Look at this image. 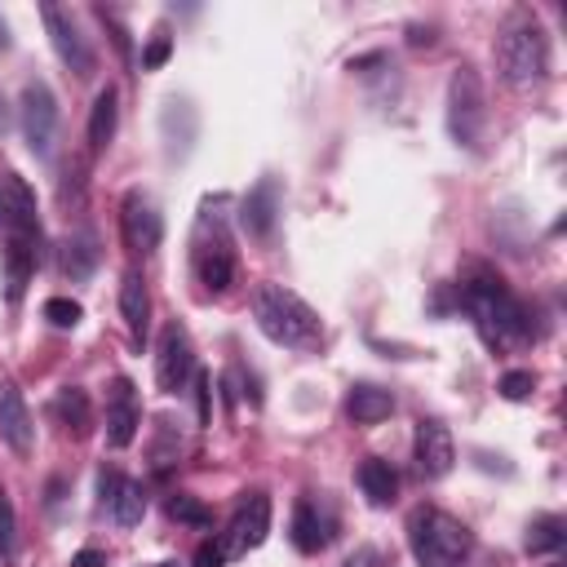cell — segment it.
I'll list each match as a JSON object with an SVG mask.
<instances>
[{"label":"cell","instance_id":"52a82bcc","mask_svg":"<svg viewBox=\"0 0 567 567\" xmlns=\"http://www.w3.org/2000/svg\"><path fill=\"white\" fill-rule=\"evenodd\" d=\"M18 111H22V137H27L31 155L44 159L53 151V137H58V97H53V89L44 80H27Z\"/></svg>","mask_w":567,"mask_h":567},{"label":"cell","instance_id":"d590c367","mask_svg":"<svg viewBox=\"0 0 567 567\" xmlns=\"http://www.w3.org/2000/svg\"><path fill=\"white\" fill-rule=\"evenodd\" d=\"M4 128H9V102L0 97V133H4Z\"/></svg>","mask_w":567,"mask_h":567},{"label":"cell","instance_id":"836d02e7","mask_svg":"<svg viewBox=\"0 0 567 567\" xmlns=\"http://www.w3.org/2000/svg\"><path fill=\"white\" fill-rule=\"evenodd\" d=\"M102 563H106V558H102L97 549H80V554L71 558V567H102Z\"/></svg>","mask_w":567,"mask_h":567},{"label":"cell","instance_id":"484cf974","mask_svg":"<svg viewBox=\"0 0 567 567\" xmlns=\"http://www.w3.org/2000/svg\"><path fill=\"white\" fill-rule=\"evenodd\" d=\"M563 540H567V523H563L558 514H549V518H536V523L527 527V549H532V554L558 549Z\"/></svg>","mask_w":567,"mask_h":567},{"label":"cell","instance_id":"ac0fdd59","mask_svg":"<svg viewBox=\"0 0 567 567\" xmlns=\"http://www.w3.org/2000/svg\"><path fill=\"white\" fill-rule=\"evenodd\" d=\"M332 540V518L323 514V505L315 496H301L292 509V545L301 554H319Z\"/></svg>","mask_w":567,"mask_h":567},{"label":"cell","instance_id":"4fadbf2b","mask_svg":"<svg viewBox=\"0 0 567 567\" xmlns=\"http://www.w3.org/2000/svg\"><path fill=\"white\" fill-rule=\"evenodd\" d=\"M412 461L421 478H443L456 461V443L447 434L443 421H416V439H412Z\"/></svg>","mask_w":567,"mask_h":567},{"label":"cell","instance_id":"1f68e13d","mask_svg":"<svg viewBox=\"0 0 567 567\" xmlns=\"http://www.w3.org/2000/svg\"><path fill=\"white\" fill-rule=\"evenodd\" d=\"M9 554H13V505L0 492V558H9Z\"/></svg>","mask_w":567,"mask_h":567},{"label":"cell","instance_id":"4dcf8cb0","mask_svg":"<svg viewBox=\"0 0 567 567\" xmlns=\"http://www.w3.org/2000/svg\"><path fill=\"white\" fill-rule=\"evenodd\" d=\"M195 408H199V425L213 421V377L208 372H195Z\"/></svg>","mask_w":567,"mask_h":567},{"label":"cell","instance_id":"ba28073f","mask_svg":"<svg viewBox=\"0 0 567 567\" xmlns=\"http://www.w3.org/2000/svg\"><path fill=\"white\" fill-rule=\"evenodd\" d=\"M266 532H270V496H266V492H248V496L239 501V509L230 514V523H226V532H221L217 540H221L226 558H239V554L257 549V545L266 540Z\"/></svg>","mask_w":567,"mask_h":567},{"label":"cell","instance_id":"4316f807","mask_svg":"<svg viewBox=\"0 0 567 567\" xmlns=\"http://www.w3.org/2000/svg\"><path fill=\"white\" fill-rule=\"evenodd\" d=\"M164 509H168V518L190 523V527H208V523H213L208 505H199V501H195V496H186V492H173V496L164 501Z\"/></svg>","mask_w":567,"mask_h":567},{"label":"cell","instance_id":"ffe728a7","mask_svg":"<svg viewBox=\"0 0 567 567\" xmlns=\"http://www.w3.org/2000/svg\"><path fill=\"white\" fill-rule=\"evenodd\" d=\"M390 412H394V394H390L385 385H372V381L350 385V394H346V416H350L354 425H377V421H385Z\"/></svg>","mask_w":567,"mask_h":567},{"label":"cell","instance_id":"7a4b0ae2","mask_svg":"<svg viewBox=\"0 0 567 567\" xmlns=\"http://www.w3.org/2000/svg\"><path fill=\"white\" fill-rule=\"evenodd\" d=\"M461 301H465V310L474 315L478 332H483L492 346H509V341H523V337L532 332L527 310H523V306L509 297V288H505L501 279H492V275L470 279V284L461 288Z\"/></svg>","mask_w":567,"mask_h":567},{"label":"cell","instance_id":"9a60e30c","mask_svg":"<svg viewBox=\"0 0 567 567\" xmlns=\"http://www.w3.org/2000/svg\"><path fill=\"white\" fill-rule=\"evenodd\" d=\"M0 439H4L18 456H27L31 443H35V425H31L27 399H22V390H18L13 381H0Z\"/></svg>","mask_w":567,"mask_h":567},{"label":"cell","instance_id":"e575fe53","mask_svg":"<svg viewBox=\"0 0 567 567\" xmlns=\"http://www.w3.org/2000/svg\"><path fill=\"white\" fill-rule=\"evenodd\" d=\"M381 563V554L377 549H359V554H350V563L346 567H377Z\"/></svg>","mask_w":567,"mask_h":567},{"label":"cell","instance_id":"603a6c76","mask_svg":"<svg viewBox=\"0 0 567 567\" xmlns=\"http://www.w3.org/2000/svg\"><path fill=\"white\" fill-rule=\"evenodd\" d=\"M359 487H363V496L372 505H390L399 496V470L390 461H381V456H368L359 465Z\"/></svg>","mask_w":567,"mask_h":567},{"label":"cell","instance_id":"7402d4cb","mask_svg":"<svg viewBox=\"0 0 567 567\" xmlns=\"http://www.w3.org/2000/svg\"><path fill=\"white\" fill-rule=\"evenodd\" d=\"M97 239H93V230H71L66 239H62V252H58V261H62V275H71V279H89L93 270H97Z\"/></svg>","mask_w":567,"mask_h":567},{"label":"cell","instance_id":"5bb4252c","mask_svg":"<svg viewBox=\"0 0 567 567\" xmlns=\"http://www.w3.org/2000/svg\"><path fill=\"white\" fill-rule=\"evenodd\" d=\"M0 217L9 235L40 239V217H35V195L18 173H0Z\"/></svg>","mask_w":567,"mask_h":567},{"label":"cell","instance_id":"f546056e","mask_svg":"<svg viewBox=\"0 0 567 567\" xmlns=\"http://www.w3.org/2000/svg\"><path fill=\"white\" fill-rule=\"evenodd\" d=\"M168 53H173L168 31H155V35H151V44L142 49V71H159V66L168 62Z\"/></svg>","mask_w":567,"mask_h":567},{"label":"cell","instance_id":"74e56055","mask_svg":"<svg viewBox=\"0 0 567 567\" xmlns=\"http://www.w3.org/2000/svg\"><path fill=\"white\" fill-rule=\"evenodd\" d=\"M151 567H177V563H151Z\"/></svg>","mask_w":567,"mask_h":567},{"label":"cell","instance_id":"5b68a950","mask_svg":"<svg viewBox=\"0 0 567 567\" xmlns=\"http://www.w3.org/2000/svg\"><path fill=\"white\" fill-rule=\"evenodd\" d=\"M483 124H487V111H483V84L474 75V66H456L452 80H447V133L456 146H478L483 137Z\"/></svg>","mask_w":567,"mask_h":567},{"label":"cell","instance_id":"cb8c5ba5","mask_svg":"<svg viewBox=\"0 0 567 567\" xmlns=\"http://www.w3.org/2000/svg\"><path fill=\"white\" fill-rule=\"evenodd\" d=\"M115 120H120V106H115V89L106 84L97 97H93V115H89V151H106V142L115 137Z\"/></svg>","mask_w":567,"mask_h":567},{"label":"cell","instance_id":"6da1fadb","mask_svg":"<svg viewBox=\"0 0 567 567\" xmlns=\"http://www.w3.org/2000/svg\"><path fill=\"white\" fill-rule=\"evenodd\" d=\"M252 319H257V328L275 346H292V350L319 346V337H323L319 315L292 288H284V284H257V292H252Z\"/></svg>","mask_w":567,"mask_h":567},{"label":"cell","instance_id":"8d00e7d4","mask_svg":"<svg viewBox=\"0 0 567 567\" xmlns=\"http://www.w3.org/2000/svg\"><path fill=\"white\" fill-rule=\"evenodd\" d=\"M0 49H9V22L0 18Z\"/></svg>","mask_w":567,"mask_h":567},{"label":"cell","instance_id":"277c9868","mask_svg":"<svg viewBox=\"0 0 567 567\" xmlns=\"http://www.w3.org/2000/svg\"><path fill=\"white\" fill-rule=\"evenodd\" d=\"M496 66H501V80L514 84V89H532L545 80V66H549V53H545V35L536 22H514L501 31L496 40Z\"/></svg>","mask_w":567,"mask_h":567},{"label":"cell","instance_id":"7c38bea8","mask_svg":"<svg viewBox=\"0 0 567 567\" xmlns=\"http://www.w3.org/2000/svg\"><path fill=\"white\" fill-rule=\"evenodd\" d=\"M142 425V403H137V385L128 377H115L106 390V443L111 447H128L137 439Z\"/></svg>","mask_w":567,"mask_h":567},{"label":"cell","instance_id":"d4e9b609","mask_svg":"<svg viewBox=\"0 0 567 567\" xmlns=\"http://www.w3.org/2000/svg\"><path fill=\"white\" fill-rule=\"evenodd\" d=\"M53 416H58L62 430L84 434V430H89V394H84L80 385H62V390L53 394Z\"/></svg>","mask_w":567,"mask_h":567},{"label":"cell","instance_id":"f35d334b","mask_svg":"<svg viewBox=\"0 0 567 567\" xmlns=\"http://www.w3.org/2000/svg\"><path fill=\"white\" fill-rule=\"evenodd\" d=\"M0 230H4V217H0Z\"/></svg>","mask_w":567,"mask_h":567},{"label":"cell","instance_id":"d6986e66","mask_svg":"<svg viewBox=\"0 0 567 567\" xmlns=\"http://www.w3.org/2000/svg\"><path fill=\"white\" fill-rule=\"evenodd\" d=\"M31 275H35V239H27V235H9V244H4V292H9L13 306L22 301Z\"/></svg>","mask_w":567,"mask_h":567},{"label":"cell","instance_id":"3957f363","mask_svg":"<svg viewBox=\"0 0 567 567\" xmlns=\"http://www.w3.org/2000/svg\"><path fill=\"white\" fill-rule=\"evenodd\" d=\"M408 545L416 567H465L470 554V527L443 509H412L408 518Z\"/></svg>","mask_w":567,"mask_h":567},{"label":"cell","instance_id":"8fae6325","mask_svg":"<svg viewBox=\"0 0 567 567\" xmlns=\"http://www.w3.org/2000/svg\"><path fill=\"white\" fill-rule=\"evenodd\" d=\"M40 18H44V31H49L58 58L66 62V71L89 75V71H93V49H89V40L80 35L75 18H71L66 9H58V4H40Z\"/></svg>","mask_w":567,"mask_h":567},{"label":"cell","instance_id":"e0dca14e","mask_svg":"<svg viewBox=\"0 0 567 567\" xmlns=\"http://www.w3.org/2000/svg\"><path fill=\"white\" fill-rule=\"evenodd\" d=\"M97 487H102V505H111V518H115L120 527L142 523V514H146V492H142L137 483H128V478H120V474H106V470H102Z\"/></svg>","mask_w":567,"mask_h":567},{"label":"cell","instance_id":"8992f818","mask_svg":"<svg viewBox=\"0 0 567 567\" xmlns=\"http://www.w3.org/2000/svg\"><path fill=\"white\" fill-rule=\"evenodd\" d=\"M195 275L208 292H226L230 279H235V252H230V239L221 230V217H213V208L204 204V217H199V235H195Z\"/></svg>","mask_w":567,"mask_h":567},{"label":"cell","instance_id":"30bf717a","mask_svg":"<svg viewBox=\"0 0 567 567\" xmlns=\"http://www.w3.org/2000/svg\"><path fill=\"white\" fill-rule=\"evenodd\" d=\"M190 377H195V346L182 323H164L159 350H155V385L164 394H177Z\"/></svg>","mask_w":567,"mask_h":567},{"label":"cell","instance_id":"2e32d148","mask_svg":"<svg viewBox=\"0 0 567 567\" xmlns=\"http://www.w3.org/2000/svg\"><path fill=\"white\" fill-rule=\"evenodd\" d=\"M275 217H279V182L275 177H261L244 204H239V226L252 235V239H266L275 230Z\"/></svg>","mask_w":567,"mask_h":567},{"label":"cell","instance_id":"44dd1931","mask_svg":"<svg viewBox=\"0 0 567 567\" xmlns=\"http://www.w3.org/2000/svg\"><path fill=\"white\" fill-rule=\"evenodd\" d=\"M120 315H124V323H128V337L142 341L146 328H151V292H146V279H142L137 270H128V275L120 279Z\"/></svg>","mask_w":567,"mask_h":567},{"label":"cell","instance_id":"9c48e42d","mask_svg":"<svg viewBox=\"0 0 567 567\" xmlns=\"http://www.w3.org/2000/svg\"><path fill=\"white\" fill-rule=\"evenodd\" d=\"M120 230H124L128 252H137V257H151L159 248L164 217H159V208H155V199L146 190H128L124 195V204H120Z\"/></svg>","mask_w":567,"mask_h":567},{"label":"cell","instance_id":"f1b7e54d","mask_svg":"<svg viewBox=\"0 0 567 567\" xmlns=\"http://www.w3.org/2000/svg\"><path fill=\"white\" fill-rule=\"evenodd\" d=\"M80 301H71V297H49L44 301V319L53 323V328H75L80 323Z\"/></svg>","mask_w":567,"mask_h":567},{"label":"cell","instance_id":"83f0119b","mask_svg":"<svg viewBox=\"0 0 567 567\" xmlns=\"http://www.w3.org/2000/svg\"><path fill=\"white\" fill-rule=\"evenodd\" d=\"M501 399H509V403H523L532 390H536V372H527V368H514V372H505L501 377Z\"/></svg>","mask_w":567,"mask_h":567},{"label":"cell","instance_id":"d6a6232c","mask_svg":"<svg viewBox=\"0 0 567 567\" xmlns=\"http://www.w3.org/2000/svg\"><path fill=\"white\" fill-rule=\"evenodd\" d=\"M195 567H226V549H221V540H204V545L195 549Z\"/></svg>","mask_w":567,"mask_h":567}]
</instances>
